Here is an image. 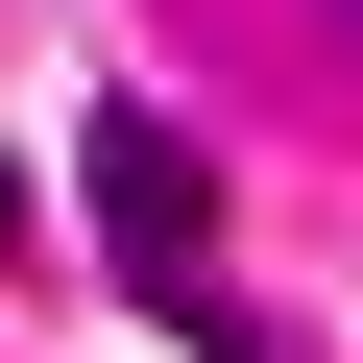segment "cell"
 I'll return each instance as SVG.
<instances>
[{
  "instance_id": "6da1fadb",
  "label": "cell",
  "mask_w": 363,
  "mask_h": 363,
  "mask_svg": "<svg viewBox=\"0 0 363 363\" xmlns=\"http://www.w3.org/2000/svg\"><path fill=\"white\" fill-rule=\"evenodd\" d=\"M73 194H97V242H121V267H145L169 315L218 291V145H194V121H145V97H121V121L73 145Z\"/></svg>"
}]
</instances>
